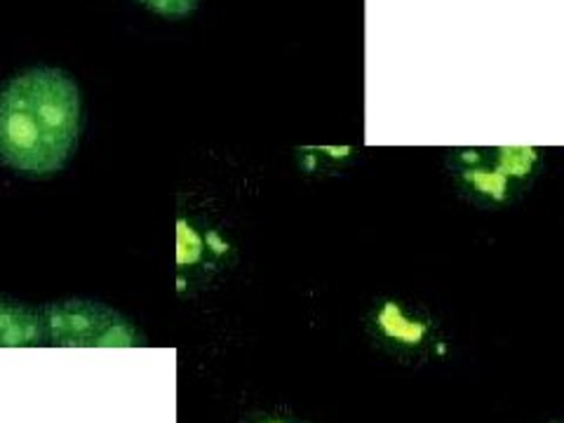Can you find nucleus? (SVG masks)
Returning a JSON list of instances; mask_svg holds the SVG:
<instances>
[{
  "instance_id": "6",
  "label": "nucleus",
  "mask_w": 564,
  "mask_h": 423,
  "mask_svg": "<svg viewBox=\"0 0 564 423\" xmlns=\"http://www.w3.org/2000/svg\"><path fill=\"white\" fill-rule=\"evenodd\" d=\"M134 3L144 6L158 17H165V20H186L198 10L200 0H134Z\"/></svg>"
},
{
  "instance_id": "1",
  "label": "nucleus",
  "mask_w": 564,
  "mask_h": 423,
  "mask_svg": "<svg viewBox=\"0 0 564 423\" xmlns=\"http://www.w3.org/2000/svg\"><path fill=\"white\" fill-rule=\"evenodd\" d=\"M83 126L76 80L52 66L26 68L0 90V163L26 176L57 174Z\"/></svg>"
},
{
  "instance_id": "5",
  "label": "nucleus",
  "mask_w": 564,
  "mask_h": 423,
  "mask_svg": "<svg viewBox=\"0 0 564 423\" xmlns=\"http://www.w3.org/2000/svg\"><path fill=\"white\" fill-rule=\"evenodd\" d=\"M47 344L41 308L0 299V348H33Z\"/></svg>"
},
{
  "instance_id": "3",
  "label": "nucleus",
  "mask_w": 564,
  "mask_h": 423,
  "mask_svg": "<svg viewBox=\"0 0 564 423\" xmlns=\"http://www.w3.org/2000/svg\"><path fill=\"white\" fill-rule=\"evenodd\" d=\"M365 332L388 358L414 365L445 356V339L431 311L400 296H379L365 315Z\"/></svg>"
},
{
  "instance_id": "7",
  "label": "nucleus",
  "mask_w": 564,
  "mask_h": 423,
  "mask_svg": "<svg viewBox=\"0 0 564 423\" xmlns=\"http://www.w3.org/2000/svg\"><path fill=\"white\" fill-rule=\"evenodd\" d=\"M302 419H296L288 412H280V410H257L250 412L247 416H242L240 423H299Z\"/></svg>"
},
{
  "instance_id": "4",
  "label": "nucleus",
  "mask_w": 564,
  "mask_h": 423,
  "mask_svg": "<svg viewBox=\"0 0 564 423\" xmlns=\"http://www.w3.org/2000/svg\"><path fill=\"white\" fill-rule=\"evenodd\" d=\"M45 339L62 348H132L141 346V334L130 317L111 306L68 299L41 308Z\"/></svg>"
},
{
  "instance_id": "2",
  "label": "nucleus",
  "mask_w": 564,
  "mask_h": 423,
  "mask_svg": "<svg viewBox=\"0 0 564 423\" xmlns=\"http://www.w3.org/2000/svg\"><path fill=\"white\" fill-rule=\"evenodd\" d=\"M447 172L458 196L480 209L516 205L543 170L536 147H464L447 153Z\"/></svg>"
},
{
  "instance_id": "9",
  "label": "nucleus",
  "mask_w": 564,
  "mask_h": 423,
  "mask_svg": "<svg viewBox=\"0 0 564 423\" xmlns=\"http://www.w3.org/2000/svg\"><path fill=\"white\" fill-rule=\"evenodd\" d=\"M299 423H308V421H299Z\"/></svg>"
},
{
  "instance_id": "8",
  "label": "nucleus",
  "mask_w": 564,
  "mask_h": 423,
  "mask_svg": "<svg viewBox=\"0 0 564 423\" xmlns=\"http://www.w3.org/2000/svg\"><path fill=\"white\" fill-rule=\"evenodd\" d=\"M551 423H564V421H551Z\"/></svg>"
}]
</instances>
